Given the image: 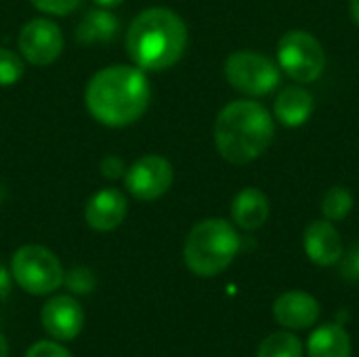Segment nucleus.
Returning a JSON list of instances; mask_svg holds the SVG:
<instances>
[{
    "instance_id": "nucleus-1",
    "label": "nucleus",
    "mask_w": 359,
    "mask_h": 357,
    "mask_svg": "<svg viewBox=\"0 0 359 357\" xmlns=\"http://www.w3.org/2000/svg\"><path fill=\"white\" fill-rule=\"evenodd\" d=\"M151 86L137 65H109L97 72L84 93L90 116L111 128L137 122L149 105Z\"/></svg>"
},
{
    "instance_id": "nucleus-2",
    "label": "nucleus",
    "mask_w": 359,
    "mask_h": 357,
    "mask_svg": "<svg viewBox=\"0 0 359 357\" xmlns=\"http://www.w3.org/2000/svg\"><path fill=\"white\" fill-rule=\"evenodd\" d=\"M187 46V25L170 8L139 13L126 32V50L143 72H162L179 63Z\"/></svg>"
},
{
    "instance_id": "nucleus-3",
    "label": "nucleus",
    "mask_w": 359,
    "mask_h": 357,
    "mask_svg": "<svg viewBox=\"0 0 359 357\" xmlns=\"http://www.w3.org/2000/svg\"><path fill=\"white\" fill-rule=\"evenodd\" d=\"M276 122L257 101L240 99L221 109L215 122V145L231 164H248L263 156L273 141Z\"/></svg>"
},
{
    "instance_id": "nucleus-4",
    "label": "nucleus",
    "mask_w": 359,
    "mask_h": 357,
    "mask_svg": "<svg viewBox=\"0 0 359 357\" xmlns=\"http://www.w3.org/2000/svg\"><path fill=\"white\" fill-rule=\"evenodd\" d=\"M240 236L225 219H204L189 231L183 259L191 274L212 278L223 274L240 252Z\"/></svg>"
},
{
    "instance_id": "nucleus-5",
    "label": "nucleus",
    "mask_w": 359,
    "mask_h": 357,
    "mask_svg": "<svg viewBox=\"0 0 359 357\" xmlns=\"http://www.w3.org/2000/svg\"><path fill=\"white\" fill-rule=\"evenodd\" d=\"M11 274L13 280L29 295H50L65 280L59 259L38 244L21 246L13 255Z\"/></svg>"
},
{
    "instance_id": "nucleus-6",
    "label": "nucleus",
    "mask_w": 359,
    "mask_h": 357,
    "mask_svg": "<svg viewBox=\"0 0 359 357\" xmlns=\"http://www.w3.org/2000/svg\"><path fill=\"white\" fill-rule=\"evenodd\" d=\"M278 63L294 82L307 84L318 80L326 69V53L322 42L305 32L292 29L278 42Z\"/></svg>"
},
{
    "instance_id": "nucleus-7",
    "label": "nucleus",
    "mask_w": 359,
    "mask_h": 357,
    "mask_svg": "<svg viewBox=\"0 0 359 357\" xmlns=\"http://www.w3.org/2000/svg\"><path fill=\"white\" fill-rule=\"evenodd\" d=\"M225 78L236 90L248 97H263L278 88L282 74L280 65L269 57L257 50H236L225 61Z\"/></svg>"
},
{
    "instance_id": "nucleus-8",
    "label": "nucleus",
    "mask_w": 359,
    "mask_h": 357,
    "mask_svg": "<svg viewBox=\"0 0 359 357\" xmlns=\"http://www.w3.org/2000/svg\"><path fill=\"white\" fill-rule=\"evenodd\" d=\"M175 173L172 164L156 154H147L139 158L130 168L124 173L126 189L137 198V200H158L162 198L170 185H172Z\"/></svg>"
},
{
    "instance_id": "nucleus-9",
    "label": "nucleus",
    "mask_w": 359,
    "mask_h": 357,
    "mask_svg": "<svg viewBox=\"0 0 359 357\" xmlns=\"http://www.w3.org/2000/svg\"><path fill=\"white\" fill-rule=\"evenodd\" d=\"M63 50V32L50 19H32L19 32V53L32 65H50Z\"/></svg>"
},
{
    "instance_id": "nucleus-10",
    "label": "nucleus",
    "mask_w": 359,
    "mask_h": 357,
    "mask_svg": "<svg viewBox=\"0 0 359 357\" xmlns=\"http://www.w3.org/2000/svg\"><path fill=\"white\" fill-rule=\"evenodd\" d=\"M44 330L57 341H72L84 328V311L74 297H50L40 314Z\"/></svg>"
},
{
    "instance_id": "nucleus-11",
    "label": "nucleus",
    "mask_w": 359,
    "mask_h": 357,
    "mask_svg": "<svg viewBox=\"0 0 359 357\" xmlns=\"http://www.w3.org/2000/svg\"><path fill=\"white\" fill-rule=\"evenodd\" d=\"M318 299L303 290H288L273 303V320L286 330H307L320 320Z\"/></svg>"
},
{
    "instance_id": "nucleus-12",
    "label": "nucleus",
    "mask_w": 359,
    "mask_h": 357,
    "mask_svg": "<svg viewBox=\"0 0 359 357\" xmlns=\"http://www.w3.org/2000/svg\"><path fill=\"white\" fill-rule=\"evenodd\" d=\"M303 246H305V255L309 257V261H313L320 267H332L341 263L345 255L343 238L339 229L332 225V221L328 219L313 221L307 225L305 236H303Z\"/></svg>"
},
{
    "instance_id": "nucleus-13",
    "label": "nucleus",
    "mask_w": 359,
    "mask_h": 357,
    "mask_svg": "<svg viewBox=\"0 0 359 357\" xmlns=\"http://www.w3.org/2000/svg\"><path fill=\"white\" fill-rule=\"evenodd\" d=\"M128 202L118 189L97 191L84 206V221L95 231H114L126 217Z\"/></svg>"
},
{
    "instance_id": "nucleus-14",
    "label": "nucleus",
    "mask_w": 359,
    "mask_h": 357,
    "mask_svg": "<svg viewBox=\"0 0 359 357\" xmlns=\"http://www.w3.org/2000/svg\"><path fill=\"white\" fill-rule=\"evenodd\" d=\"M269 217V200L257 187L242 189L231 202V219L244 231H257Z\"/></svg>"
},
{
    "instance_id": "nucleus-15",
    "label": "nucleus",
    "mask_w": 359,
    "mask_h": 357,
    "mask_svg": "<svg viewBox=\"0 0 359 357\" xmlns=\"http://www.w3.org/2000/svg\"><path fill=\"white\" fill-rule=\"evenodd\" d=\"M313 112V95L303 88V86H286L280 90L273 114L280 124L288 128H299L303 126Z\"/></svg>"
},
{
    "instance_id": "nucleus-16",
    "label": "nucleus",
    "mask_w": 359,
    "mask_h": 357,
    "mask_svg": "<svg viewBox=\"0 0 359 357\" xmlns=\"http://www.w3.org/2000/svg\"><path fill=\"white\" fill-rule=\"evenodd\" d=\"M309 357H351V337L345 326L330 322L318 326L307 339Z\"/></svg>"
},
{
    "instance_id": "nucleus-17",
    "label": "nucleus",
    "mask_w": 359,
    "mask_h": 357,
    "mask_svg": "<svg viewBox=\"0 0 359 357\" xmlns=\"http://www.w3.org/2000/svg\"><path fill=\"white\" fill-rule=\"evenodd\" d=\"M120 29V21L114 13L107 8H97L86 13V17L80 21L76 29V40L82 44H99V42H111L114 36Z\"/></svg>"
},
{
    "instance_id": "nucleus-18",
    "label": "nucleus",
    "mask_w": 359,
    "mask_h": 357,
    "mask_svg": "<svg viewBox=\"0 0 359 357\" xmlns=\"http://www.w3.org/2000/svg\"><path fill=\"white\" fill-rule=\"evenodd\" d=\"M257 357H303V343L294 332L280 330L261 341Z\"/></svg>"
},
{
    "instance_id": "nucleus-19",
    "label": "nucleus",
    "mask_w": 359,
    "mask_h": 357,
    "mask_svg": "<svg viewBox=\"0 0 359 357\" xmlns=\"http://www.w3.org/2000/svg\"><path fill=\"white\" fill-rule=\"evenodd\" d=\"M351 208H353V196L343 185L332 187L322 200V215H324V219H328L332 223L343 221L345 217H349Z\"/></svg>"
},
{
    "instance_id": "nucleus-20",
    "label": "nucleus",
    "mask_w": 359,
    "mask_h": 357,
    "mask_svg": "<svg viewBox=\"0 0 359 357\" xmlns=\"http://www.w3.org/2000/svg\"><path fill=\"white\" fill-rule=\"evenodd\" d=\"M21 76L23 59L8 48H0V86H13Z\"/></svg>"
},
{
    "instance_id": "nucleus-21",
    "label": "nucleus",
    "mask_w": 359,
    "mask_h": 357,
    "mask_svg": "<svg viewBox=\"0 0 359 357\" xmlns=\"http://www.w3.org/2000/svg\"><path fill=\"white\" fill-rule=\"evenodd\" d=\"M38 11L48 15H67L80 6L82 0H29Z\"/></svg>"
},
{
    "instance_id": "nucleus-22",
    "label": "nucleus",
    "mask_w": 359,
    "mask_h": 357,
    "mask_svg": "<svg viewBox=\"0 0 359 357\" xmlns=\"http://www.w3.org/2000/svg\"><path fill=\"white\" fill-rule=\"evenodd\" d=\"M25 357H72V353L61 347L59 343H53V341H38L34 343Z\"/></svg>"
},
{
    "instance_id": "nucleus-23",
    "label": "nucleus",
    "mask_w": 359,
    "mask_h": 357,
    "mask_svg": "<svg viewBox=\"0 0 359 357\" xmlns=\"http://www.w3.org/2000/svg\"><path fill=\"white\" fill-rule=\"evenodd\" d=\"M74 292H88L95 286V278L88 269H72L63 280Z\"/></svg>"
},
{
    "instance_id": "nucleus-24",
    "label": "nucleus",
    "mask_w": 359,
    "mask_h": 357,
    "mask_svg": "<svg viewBox=\"0 0 359 357\" xmlns=\"http://www.w3.org/2000/svg\"><path fill=\"white\" fill-rule=\"evenodd\" d=\"M341 274L349 282H359V244H355L347 255H343Z\"/></svg>"
},
{
    "instance_id": "nucleus-25",
    "label": "nucleus",
    "mask_w": 359,
    "mask_h": 357,
    "mask_svg": "<svg viewBox=\"0 0 359 357\" xmlns=\"http://www.w3.org/2000/svg\"><path fill=\"white\" fill-rule=\"evenodd\" d=\"M101 173L107 179H118V177L124 175V162L118 156H107L101 162Z\"/></svg>"
},
{
    "instance_id": "nucleus-26",
    "label": "nucleus",
    "mask_w": 359,
    "mask_h": 357,
    "mask_svg": "<svg viewBox=\"0 0 359 357\" xmlns=\"http://www.w3.org/2000/svg\"><path fill=\"white\" fill-rule=\"evenodd\" d=\"M11 292V276L8 271L0 265V299H4Z\"/></svg>"
},
{
    "instance_id": "nucleus-27",
    "label": "nucleus",
    "mask_w": 359,
    "mask_h": 357,
    "mask_svg": "<svg viewBox=\"0 0 359 357\" xmlns=\"http://www.w3.org/2000/svg\"><path fill=\"white\" fill-rule=\"evenodd\" d=\"M349 11H351L355 25H359V0H349Z\"/></svg>"
},
{
    "instance_id": "nucleus-28",
    "label": "nucleus",
    "mask_w": 359,
    "mask_h": 357,
    "mask_svg": "<svg viewBox=\"0 0 359 357\" xmlns=\"http://www.w3.org/2000/svg\"><path fill=\"white\" fill-rule=\"evenodd\" d=\"M101 8H114V6H118V4H122L124 0H95Z\"/></svg>"
},
{
    "instance_id": "nucleus-29",
    "label": "nucleus",
    "mask_w": 359,
    "mask_h": 357,
    "mask_svg": "<svg viewBox=\"0 0 359 357\" xmlns=\"http://www.w3.org/2000/svg\"><path fill=\"white\" fill-rule=\"evenodd\" d=\"M0 357H8V343L2 332H0Z\"/></svg>"
}]
</instances>
